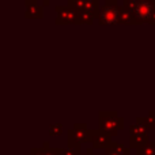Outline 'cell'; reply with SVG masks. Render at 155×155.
Returning <instances> with one entry per match:
<instances>
[{
  "label": "cell",
  "mask_w": 155,
  "mask_h": 155,
  "mask_svg": "<svg viewBox=\"0 0 155 155\" xmlns=\"http://www.w3.org/2000/svg\"><path fill=\"white\" fill-rule=\"evenodd\" d=\"M129 143L134 148H142L148 143V131L139 124H134L129 127Z\"/></svg>",
  "instance_id": "cell-4"
},
{
  "label": "cell",
  "mask_w": 155,
  "mask_h": 155,
  "mask_svg": "<svg viewBox=\"0 0 155 155\" xmlns=\"http://www.w3.org/2000/svg\"><path fill=\"white\" fill-rule=\"evenodd\" d=\"M49 134L52 135V136H59V135L63 134V125L60 123H54L52 124L51 127H49Z\"/></svg>",
  "instance_id": "cell-15"
},
{
  "label": "cell",
  "mask_w": 155,
  "mask_h": 155,
  "mask_svg": "<svg viewBox=\"0 0 155 155\" xmlns=\"http://www.w3.org/2000/svg\"><path fill=\"white\" fill-rule=\"evenodd\" d=\"M106 155H128V150L121 143H112V146L106 148Z\"/></svg>",
  "instance_id": "cell-12"
},
{
  "label": "cell",
  "mask_w": 155,
  "mask_h": 155,
  "mask_svg": "<svg viewBox=\"0 0 155 155\" xmlns=\"http://www.w3.org/2000/svg\"><path fill=\"white\" fill-rule=\"evenodd\" d=\"M110 135L107 132L102 131V129H95L93 134V140L91 143L94 144L95 148H107L112 146V139H110Z\"/></svg>",
  "instance_id": "cell-8"
},
{
  "label": "cell",
  "mask_w": 155,
  "mask_h": 155,
  "mask_svg": "<svg viewBox=\"0 0 155 155\" xmlns=\"http://www.w3.org/2000/svg\"><path fill=\"white\" fill-rule=\"evenodd\" d=\"M93 134L94 131L93 129H88L86 124H75L72 129L68 131V137L71 139L76 140L79 143H83V142H91L93 140Z\"/></svg>",
  "instance_id": "cell-6"
},
{
  "label": "cell",
  "mask_w": 155,
  "mask_h": 155,
  "mask_svg": "<svg viewBox=\"0 0 155 155\" xmlns=\"http://www.w3.org/2000/svg\"><path fill=\"white\" fill-rule=\"evenodd\" d=\"M147 23H150V25H155V11H154L153 16H151V18H150V21H148Z\"/></svg>",
  "instance_id": "cell-16"
},
{
  "label": "cell",
  "mask_w": 155,
  "mask_h": 155,
  "mask_svg": "<svg viewBox=\"0 0 155 155\" xmlns=\"http://www.w3.org/2000/svg\"><path fill=\"white\" fill-rule=\"evenodd\" d=\"M121 25H136V16L131 7L121 4L120 7V22Z\"/></svg>",
  "instance_id": "cell-9"
},
{
  "label": "cell",
  "mask_w": 155,
  "mask_h": 155,
  "mask_svg": "<svg viewBox=\"0 0 155 155\" xmlns=\"http://www.w3.org/2000/svg\"><path fill=\"white\" fill-rule=\"evenodd\" d=\"M99 129L107 132L110 136L117 135L124 128V118L116 110H101L98 113Z\"/></svg>",
  "instance_id": "cell-1"
},
{
  "label": "cell",
  "mask_w": 155,
  "mask_h": 155,
  "mask_svg": "<svg viewBox=\"0 0 155 155\" xmlns=\"http://www.w3.org/2000/svg\"><path fill=\"white\" fill-rule=\"evenodd\" d=\"M40 2H42V5H44V7H48V5L51 4L52 0H40Z\"/></svg>",
  "instance_id": "cell-17"
},
{
  "label": "cell",
  "mask_w": 155,
  "mask_h": 155,
  "mask_svg": "<svg viewBox=\"0 0 155 155\" xmlns=\"http://www.w3.org/2000/svg\"><path fill=\"white\" fill-rule=\"evenodd\" d=\"M25 16L30 19H41L44 16V5L38 0H25Z\"/></svg>",
  "instance_id": "cell-7"
},
{
  "label": "cell",
  "mask_w": 155,
  "mask_h": 155,
  "mask_svg": "<svg viewBox=\"0 0 155 155\" xmlns=\"http://www.w3.org/2000/svg\"><path fill=\"white\" fill-rule=\"evenodd\" d=\"M153 2H154V4H155V0H153Z\"/></svg>",
  "instance_id": "cell-18"
},
{
  "label": "cell",
  "mask_w": 155,
  "mask_h": 155,
  "mask_svg": "<svg viewBox=\"0 0 155 155\" xmlns=\"http://www.w3.org/2000/svg\"><path fill=\"white\" fill-rule=\"evenodd\" d=\"M97 19V16L94 14L88 12V11H78V19L76 25H93L94 21Z\"/></svg>",
  "instance_id": "cell-11"
},
{
  "label": "cell",
  "mask_w": 155,
  "mask_h": 155,
  "mask_svg": "<svg viewBox=\"0 0 155 155\" xmlns=\"http://www.w3.org/2000/svg\"><path fill=\"white\" fill-rule=\"evenodd\" d=\"M155 11V4L153 0H135L134 12L136 16V25L147 23Z\"/></svg>",
  "instance_id": "cell-3"
},
{
  "label": "cell",
  "mask_w": 155,
  "mask_h": 155,
  "mask_svg": "<svg viewBox=\"0 0 155 155\" xmlns=\"http://www.w3.org/2000/svg\"><path fill=\"white\" fill-rule=\"evenodd\" d=\"M137 155H155V142L144 144L142 148L137 150Z\"/></svg>",
  "instance_id": "cell-13"
},
{
  "label": "cell",
  "mask_w": 155,
  "mask_h": 155,
  "mask_svg": "<svg viewBox=\"0 0 155 155\" xmlns=\"http://www.w3.org/2000/svg\"><path fill=\"white\" fill-rule=\"evenodd\" d=\"M136 124L144 127L147 131L154 129L155 128V112L154 110H150L147 117H137L136 118Z\"/></svg>",
  "instance_id": "cell-10"
},
{
  "label": "cell",
  "mask_w": 155,
  "mask_h": 155,
  "mask_svg": "<svg viewBox=\"0 0 155 155\" xmlns=\"http://www.w3.org/2000/svg\"><path fill=\"white\" fill-rule=\"evenodd\" d=\"M67 4L72 7L75 11H83L87 4V0H68Z\"/></svg>",
  "instance_id": "cell-14"
},
{
  "label": "cell",
  "mask_w": 155,
  "mask_h": 155,
  "mask_svg": "<svg viewBox=\"0 0 155 155\" xmlns=\"http://www.w3.org/2000/svg\"><path fill=\"white\" fill-rule=\"evenodd\" d=\"M56 11V19L54 23L56 25H76V19H78V11H75L72 7L70 5H57L54 8Z\"/></svg>",
  "instance_id": "cell-5"
},
{
  "label": "cell",
  "mask_w": 155,
  "mask_h": 155,
  "mask_svg": "<svg viewBox=\"0 0 155 155\" xmlns=\"http://www.w3.org/2000/svg\"><path fill=\"white\" fill-rule=\"evenodd\" d=\"M120 7L117 0H105L99 11V25H114L120 22Z\"/></svg>",
  "instance_id": "cell-2"
}]
</instances>
